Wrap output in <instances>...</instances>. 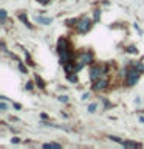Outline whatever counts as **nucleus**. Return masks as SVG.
I'll use <instances>...</instances> for the list:
<instances>
[{
	"label": "nucleus",
	"mask_w": 144,
	"mask_h": 149,
	"mask_svg": "<svg viewBox=\"0 0 144 149\" xmlns=\"http://www.w3.org/2000/svg\"><path fill=\"white\" fill-rule=\"evenodd\" d=\"M94 62V55L92 50H81V51L76 55V65H74V71L82 70L85 65H92V64Z\"/></svg>",
	"instance_id": "f257e3e1"
},
{
	"label": "nucleus",
	"mask_w": 144,
	"mask_h": 149,
	"mask_svg": "<svg viewBox=\"0 0 144 149\" xmlns=\"http://www.w3.org/2000/svg\"><path fill=\"white\" fill-rule=\"evenodd\" d=\"M107 71H109V68L105 64H93L92 68H90V79H92V82L107 76Z\"/></svg>",
	"instance_id": "f03ea898"
},
{
	"label": "nucleus",
	"mask_w": 144,
	"mask_h": 149,
	"mask_svg": "<svg viewBox=\"0 0 144 149\" xmlns=\"http://www.w3.org/2000/svg\"><path fill=\"white\" fill-rule=\"evenodd\" d=\"M139 76H141V71L130 64V65L126 68V86L127 87H133L135 84L138 82Z\"/></svg>",
	"instance_id": "7ed1b4c3"
},
{
	"label": "nucleus",
	"mask_w": 144,
	"mask_h": 149,
	"mask_svg": "<svg viewBox=\"0 0 144 149\" xmlns=\"http://www.w3.org/2000/svg\"><path fill=\"white\" fill-rule=\"evenodd\" d=\"M92 26H93V22L90 20L87 16H82L81 19H78V24L74 25V28H76L78 33L85 34L87 31H90V30H92Z\"/></svg>",
	"instance_id": "20e7f679"
},
{
	"label": "nucleus",
	"mask_w": 144,
	"mask_h": 149,
	"mask_svg": "<svg viewBox=\"0 0 144 149\" xmlns=\"http://www.w3.org/2000/svg\"><path fill=\"white\" fill-rule=\"evenodd\" d=\"M58 53H59V55H62V53H71L70 40H68L65 36H62V37L58 40Z\"/></svg>",
	"instance_id": "39448f33"
},
{
	"label": "nucleus",
	"mask_w": 144,
	"mask_h": 149,
	"mask_svg": "<svg viewBox=\"0 0 144 149\" xmlns=\"http://www.w3.org/2000/svg\"><path fill=\"white\" fill-rule=\"evenodd\" d=\"M109 87V78L107 76H104V78H101V79H98V81H94L93 82V90L94 92H102V90H105Z\"/></svg>",
	"instance_id": "423d86ee"
},
{
	"label": "nucleus",
	"mask_w": 144,
	"mask_h": 149,
	"mask_svg": "<svg viewBox=\"0 0 144 149\" xmlns=\"http://www.w3.org/2000/svg\"><path fill=\"white\" fill-rule=\"evenodd\" d=\"M123 144L124 148H141L143 144L141 143H136V141H129V140H123Z\"/></svg>",
	"instance_id": "0eeeda50"
},
{
	"label": "nucleus",
	"mask_w": 144,
	"mask_h": 149,
	"mask_svg": "<svg viewBox=\"0 0 144 149\" xmlns=\"http://www.w3.org/2000/svg\"><path fill=\"white\" fill-rule=\"evenodd\" d=\"M36 20H37V24L50 25L51 22H53V19H51V17H42V16H39V17H36Z\"/></svg>",
	"instance_id": "6e6552de"
},
{
	"label": "nucleus",
	"mask_w": 144,
	"mask_h": 149,
	"mask_svg": "<svg viewBox=\"0 0 144 149\" xmlns=\"http://www.w3.org/2000/svg\"><path fill=\"white\" fill-rule=\"evenodd\" d=\"M34 79H36V84L39 86V89H45V81H44L42 78H40L39 75H36V76H34Z\"/></svg>",
	"instance_id": "1a4fd4ad"
},
{
	"label": "nucleus",
	"mask_w": 144,
	"mask_h": 149,
	"mask_svg": "<svg viewBox=\"0 0 144 149\" xmlns=\"http://www.w3.org/2000/svg\"><path fill=\"white\" fill-rule=\"evenodd\" d=\"M19 19H20V20L23 22V24L28 26V28H33V25L29 24V20H28V17H26V14H20V16H19Z\"/></svg>",
	"instance_id": "9d476101"
},
{
	"label": "nucleus",
	"mask_w": 144,
	"mask_h": 149,
	"mask_svg": "<svg viewBox=\"0 0 144 149\" xmlns=\"http://www.w3.org/2000/svg\"><path fill=\"white\" fill-rule=\"evenodd\" d=\"M6 17H8V13H6V9H0V19H2V25L6 24Z\"/></svg>",
	"instance_id": "9b49d317"
},
{
	"label": "nucleus",
	"mask_w": 144,
	"mask_h": 149,
	"mask_svg": "<svg viewBox=\"0 0 144 149\" xmlns=\"http://www.w3.org/2000/svg\"><path fill=\"white\" fill-rule=\"evenodd\" d=\"M68 81L70 82H78V76H76V71H73V73H68Z\"/></svg>",
	"instance_id": "f8f14e48"
},
{
	"label": "nucleus",
	"mask_w": 144,
	"mask_h": 149,
	"mask_svg": "<svg viewBox=\"0 0 144 149\" xmlns=\"http://www.w3.org/2000/svg\"><path fill=\"white\" fill-rule=\"evenodd\" d=\"M132 65H133L135 68H138V70L141 71V73H143V71H144V65H143L141 62H132Z\"/></svg>",
	"instance_id": "ddd939ff"
},
{
	"label": "nucleus",
	"mask_w": 144,
	"mask_h": 149,
	"mask_svg": "<svg viewBox=\"0 0 144 149\" xmlns=\"http://www.w3.org/2000/svg\"><path fill=\"white\" fill-rule=\"evenodd\" d=\"M44 148H62V144H59V143H45Z\"/></svg>",
	"instance_id": "4468645a"
},
{
	"label": "nucleus",
	"mask_w": 144,
	"mask_h": 149,
	"mask_svg": "<svg viewBox=\"0 0 144 149\" xmlns=\"http://www.w3.org/2000/svg\"><path fill=\"white\" fill-rule=\"evenodd\" d=\"M127 51H129V53H132V55H135V53H138V48H136L135 45H130V47L127 48Z\"/></svg>",
	"instance_id": "2eb2a0df"
},
{
	"label": "nucleus",
	"mask_w": 144,
	"mask_h": 149,
	"mask_svg": "<svg viewBox=\"0 0 144 149\" xmlns=\"http://www.w3.org/2000/svg\"><path fill=\"white\" fill-rule=\"evenodd\" d=\"M19 70H20L22 73H25V75H26V71H28V70H26V67H25L22 62H19Z\"/></svg>",
	"instance_id": "dca6fc26"
},
{
	"label": "nucleus",
	"mask_w": 144,
	"mask_h": 149,
	"mask_svg": "<svg viewBox=\"0 0 144 149\" xmlns=\"http://www.w3.org/2000/svg\"><path fill=\"white\" fill-rule=\"evenodd\" d=\"M96 107H98V104H96V102L90 104V106H88V112H94V110H96Z\"/></svg>",
	"instance_id": "f3484780"
},
{
	"label": "nucleus",
	"mask_w": 144,
	"mask_h": 149,
	"mask_svg": "<svg viewBox=\"0 0 144 149\" xmlns=\"http://www.w3.org/2000/svg\"><path fill=\"white\" fill-rule=\"evenodd\" d=\"M25 89H26V90H33V89H34V84H33L31 81L26 82V87H25Z\"/></svg>",
	"instance_id": "a211bd4d"
},
{
	"label": "nucleus",
	"mask_w": 144,
	"mask_h": 149,
	"mask_svg": "<svg viewBox=\"0 0 144 149\" xmlns=\"http://www.w3.org/2000/svg\"><path fill=\"white\" fill-rule=\"evenodd\" d=\"M99 17H101V11L96 9L94 11V20H99Z\"/></svg>",
	"instance_id": "6ab92c4d"
},
{
	"label": "nucleus",
	"mask_w": 144,
	"mask_h": 149,
	"mask_svg": "<svg viewBox=\"0 0 144 149\" xmlns=\"http://www.w3.org/2000/svg\"><path fill=\"white\" fill-rule=\"evenodd\" d=\"M6 109H8V107H6V104H5V101H2V102H0V110H2V112H5V110Z\"/></svg>",
	"instance_id": "aec40b11"
},
{
	"label": "nucleus",
	"mask_w": 144,
	"mask_h": 149,
	"mask_svg": "<svg viewBox=\"0 0 144 149\" xmlns=\"http://www.w3.org/2000/svg\"><path fill=\"white\" fill-rule=\"evenodd\" d=\"M59 101L67 102V101H68V96H67V95H62V96H59Z\"/></svg>",
	"instance_id": "412c9836"
},
{
	"label": "nucleus",
	"mask_w": 144,
	"mask_h": 149,
	"mask_svg": "<svg viewBox=\"0 0 144 149\" xmlns=\"http://www.w3.org/2000/svg\"><path fill=\"white\" fill-rule=\"evenodd\" d=\"M37 2H39L40 5H48V3L51 2V0H37Z\"/></svg>",
	"instance_id": "4be33fe9"
},
{
	"label": "nucleus",
	"mask_w": 144,
	"mask_h": 149,
	"mask_svg": "<svg viewBox=\"0 0 144 149\" xmlns=\"http://www.w3.org/2000/svg\"><path fill=\"white\" fill-rule=\"evenodd\" d=\"M14 107H16L17 110H20V109H22V106H20V104H17V102H16V104H14Z\"/></svg>",
	"instance_id": "5701e85b"
},
{
	"label": "nucleus",
	"mask_w": 144,
	"mask_h": 149,
	"mask_svg": "<svg viewBox=\"0 0 144 149\" xmlns=\"http://www.w3.org/2000/svg\"><path fill=\"white\" fill-rule=\"evenodd\" d=\"M2 50H3V51H6V45H5V42H2Z\"/></svg>",
	"instance_id": "b1692460"
}]
</instances>
